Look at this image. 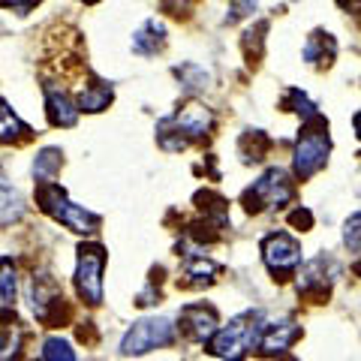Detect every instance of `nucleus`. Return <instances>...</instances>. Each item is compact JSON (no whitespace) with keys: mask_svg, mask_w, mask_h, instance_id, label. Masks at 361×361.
Returning <instances> with one entry per match:
<instances>
[{"mask_svg":"<svg viewBox=\"0 0 361 361\" xmlns=\"http://www.w3.org/2000/svg\"><path fill=\"white\" fill-rule=\"evenodd\" d=\"M265 325H268V319L262 310H247L241 316H235L229 325H220V329L211 334L205 349L217 358H241L250 353V349H259Z\"/></svg>","mask_w":361,"mask_h":361,"instance_id":"nucleus-1","label":"nucleus"},{"mask_svg":"<svg viewBox=\"0 0 361 361\" xmlns=\"http://www.w3.org/2000/svg\"><path fill=\"white\" fill-rule=\"evenodd\" d=\"M331 154V135H329V121L322 115H313L310 121H304L301 135L295 142V154H292V172L298 180L313 178L319 169L329 163Z\"/></svg>","mask_w":361,"mask_h":361,"instance_id":"nucleus-2","label":"nucleus"},{"mask_svg":"<svg viewBox=\"0 0 361 361\" xmlns=\"http://www.w3.org/2000/svg\"><path fill=\"white\" fill-rule=\"evenodd\" d=\"M37 202H39V208L49 214V217L63 223L66 229H73V232L90 235V232L99 229V217H97V214L87 211L85 205H75V202H70V196H66L63 190L54 184V180H39Z\"/></svg>","mask_w":361,"mask_h":361,"instance_id":"nucleus-3","label":"nucleus"},{"mask_svg":"<svg viewBox=\"0 0 361 361\" xmlns=\"http://www.w3.org/2000/svg\"><path fill=\"white\" fill-rule=\"evenodd\" d=\"M295 199V184L289 180V175L283 169H268L262 178H256L250 187L244 190V208L250 214H262V211H277V208H286L289 202Z\"/></svg>","mask_w":361,"mask_h":361,"instance_id":"nucleus-4","label":"nucleus"},{"mask_svg":"<svg viewBox=\"0 0 361 361\" xmlns=\"http://www.w3.org/2000/svg\"><path fill=\"white\" fill-rule=\"evenodd\" d=\"M103 268H106V250L99 244H82L78 247V265H75V292L78 298L90 307L103 304Z\"/></svg>","mask_w":361,"mask_h":361,"instance_id":"nucleus-5","label":"nucleus"},{"mask_svg":"<svg viewBox=\"0 0 361 361\" xmlns=\"http://www.w3.org/2000/svg\"><path fill=\"white\" fill-rule=\"evenodd\" d=\"M169 343H175V325L163 319V316H154V319L133 322V329L121 341V355H142Z\"/></svg>","mask_w":361,"mask_h":361,"instance_id":"nucleus-6","label":"nucleus"},{"mask_svg":"<svg viewBox=\"0 0 361 361\" xmlns=\"http://www.w3.org/2000/svg\"><path fill=\"white\" fill-rule=\"evenodd\" d=\"M262 262L277 280H286L301 265V244L289 232H271L262 238Z\"/></svg>","mask_w":361,"mask_h":361,"instance_id":"nucleus-7","label":"nucleus"},{"mask_svg":"<svg viewBox=\"0 0 361 361\" xmlns=\"http://www.w3.org/2000/svg\"><path fill=\"white\" fill-rule=\"evenodd\" d=\"M337 274H341V268H337L331 256L322 253V256L310 259V262L298 271V295L313 298V301H325Z\"/></svg>","mask_w":361,"mask_h":361,"instance_id":"nucleus-8","label":"nucleus"},{"mask_svg":"<svg viewBox=\"0 0 361 361\" xmlns=\"http://www.w3.org/2000/svg\"><path fill=\"white\" fill-rule=\"evenodd\" d=\"M178 329L187 341L193 343H208L211 334L220 329V316H217V307L211 304H184L180 307V316H178Z\"/></svg>","mask_w":361,"mask_h":361,"instance_id":"nucleus-9","label":"nucleus"},{"mask_svg":"<svg viewBox=\"0 0 361 361\" xmlns=\"http://www.w3.org/2000/svg\"><path fill=\"white\" fill-rule=\"evenodd\" d=\"M172 127L184 135V139H205V135L214 130V115L205 103H196V99H190L184 103L172 118H166Z\"/></svg>","mask_w":361,"mask_h":361,"instance_id":"nucleus-10","label":"nucleus"},{"mask_svg":"<svg viewBox=\"0 0 361 361\" xmlns=\"http://www.w3.org/2000/svg\"><path fill=\"white\" fill-rule=\"evenodd\" d=\"M45 111H49L51 127L70 130V127H75L78 111H82V109H78V103L70 97V90L58 87L54 82H45Z\"/></svg>","mask_w":361,"mask_h":361,"instance_id":"nucleus-11","label":"nucleus"},{"mask_svg":"<svg viewBox=\"0 0 361 361\" xmlns=\"http://www.w3.org/2000/svg\"><path fill=\"white\" fill-rule=\"evenodd\" d=\"M298 337H301V325L298 322H292V319L271 322L268 319L265 331H262V341H259V349H262L265 355H277V353H286Z\"/></svg>","mask_w":361,"mask_h":361,"instance_id":"nucleus-12","label":"nucleus"},{"mask_svg":"<svg viewBox=\"0 0 361 361\" xmlns=\"http://www.w3.org/2000/svg\"><path fill=\"white\" fill-rule=\"evenodd\" d=\"M166 49V27L163 21L148 18L145 25L133 33V51L142 54V58H154L157 51Z\"/></svg>","mask_w":361,"mask_h":361,"instance_id":"nucleus-13","label":"nucleus"},{"mask_svg":"<svg viewBox=\"0 0 361 361\" xmlns=\"http://www.w3.org/2000/svg\"><path fill=\"white\" fill-rule=\"evenodd\" d=\"M334 54H337V42L325 30H313L307 42H304V61L313 66H329L334 61Z\"/></svg>","mask_w":361,"mask_h":361,"instance_id":"nucleus-14","label":"nucleus"},{"mask_svg":"<svg viewBox=\"0 0 361 361\" xmlns=\"http://www.w3.org/2000/svg\"><path fill=\"white\" fill-rule=\"evenodd\" d=\"M21 217H25V199H21L18 190L9 184V178L4 175V169H0V223L13 226Z\"/></svg>","mask_w":361,"mask_h":361,"instance_id":"nucleus-15","label":"nucleus"},{"mask_svg":"<svg viewBox=\"0 0 361 361\" xmlns=\"http://www.w3.org/2000/svg\"><path fill=\"white\" fill-rule=\"evenodd\" d=\"M30 135L33 130L0 99V145H18V142H27Z\"/></svg>","mask_w":361,"mask_h":361,"instance_id":"nucleus-16","label":"nucleus"},{"mask_svg":"<svg viewBox=\"0 0 361 361\" xmlns=\"http://www.w3.org/2000/svg\"><path fill=\"white\" fill-rule=\"evenodd\" d=\"M111 97H115V90H111L109 82H103V78H94L82 94H78V109L82 111H103L109 109Z\"/></svg>","mask_w":361,"mask_h":361,"instance_id":"nucleus-17","label":"nucleus"},{"mask_svg":"<svg viewBox=\"0 0 361 361\" xmlns=\"http://www.w3.org/2000/svg\"><path fill=\"white\" fill-rule=\"evenodd\" d=\"M271 145H274V142H271L262 130H250V133L241 135V142H238V157H241L244 163H262L265 154L271 151Z\"/></svg>","mask_w":361,"mask_h":361,"instance_id":"nucleus-18","label":"nucleus"},{"mask_svg":"<svg viewBox=\"0 0 361 361\" xmlns=\"http://www.w3.org/2000/svg\"><path fill=\"white\" fill-rule=\"evenodd\" d=\"M18 292V277H16V262L9 256H0V307H13Z\"/></svg>","mask_w":361,"mask_h":361,"instance_id":"nucleus-19","label":"nucleus"},{"mask_svg":"<svg viewBox=\"0 0 361 361\" xmlns=\"http://www.w3.org/2000/svg\"><path fill=\"white\" fill-rule=\"evenodd\" d=\"M61 151L58 148H45V151H39L37 157H33V178L37 180H54L58 178V172H61Z\"/></svg>","mask_w":361,"mask_h":361,"instance_id":"nucleus-20","label":"nucleus"},{"mask_svg":"<svg viewBox=\"0 0 361 361\" xmlns=\"http://www.w3.org/2000/svg\"><path fill=\"white\" fill-rule=\"evenodd\" d=\"M175 75L180 78V85H184L187 90H205V87H208V82H211V75H208L205 70H202V66H196V63L178 66Z\"/></svg>","mask_w":361,"mask_h":361,"instance_id":"nucleus-21","label":"nucleus"},{"mask_svg":"<svg viewBox=\"0 0 361 361\" xmlns=\"http://www.w3.org/2000/svg\"><path fill=\"white\" fill-rule=\"evenodd\" d=\"M286 109L295 111L301 121H310L313 115H319V111H316V106L310 103V97L304 94V90H298V87H292L289 94H286Z\"/></svg>","mask_w":361,"mask_h":361,"instance_id":"nucleus-22","label":"nucleus"},{"mask_svg":"<svg viewBox=\"0 0 361 361\" xmlns=\"http://www.w3.org/2000/svg\"><path fill=\"white\" fill-rule=\"evenodd\" d=\"M39 358H45V361H58V358L73 361V358H75V353H73V346H70V343L61 341V337H49V341L42 343Z\"/></svg>","mask_w":361,"mask_h":361,"instance_id":"nucleus-23","label":"nucleus"},{"mask_svg":"<svg viewBox=\"0 0 361 361\" xmlns=\"http://www.w3.org/2000/svg\"><path fill=\"white\" fill-rule=\"evenodd\" d=\"M343 244H346L353 253H361V214H353V217L346 220Z\"/></svg>","mask_w":361,"mask_h":361,"instance_id":"nucleus-24","label":"nucleus"},{"mask_svg":"<svg viewBox=\"0 0 361 361\" xmlns=\"http://www.w3.org/2000/svg\"><path fill=\"white\" fill-rule=\"evenodd\" d=\"M289 223L295 226L298 232H310V229H313V214H310V208H301V205H298L295 211L289 214Z\"/></svg>","mask_w":361,"mask_h":361,"instance_id":"nucleus-25","label":"nucleus"},{"mask_svg":"<svg viewBox=\"0 0 361 361\" xmlns=\"http://www.w3.org/2000/svg\"><path fill=\"white\" fill-rule=\"evenodd\" d=\"M37 4L39 0H0V6L9 9V13H16V16H27Z\"/></svg>","mask_w":361,"mask_h":361,"instance_id":"nucleus-26","label":"nucleus"},{"mask_svg":"<svg viewBox=\"0 0 361 361\" xmlns=\"http://www.w3.org/2000/svg\"><path fill=\"white\" fill-rule=\"evenodd\" d=\"M353 130H355V135H358V139H361V111H358V115L353 118Z\"/></svg>","mask_w":361,"mask_h":361,"instance_id":"nucleus-27","label":"nucleus"},{"mask_svg":"<svg viewBox=\"0 0 361 361\" xmlns=\"http://www.w3.org/2000/svg\"><path fill=\"white\" fill-rule=\"evenodd\" d=\"M166 6H180V0H163Z\"/></svg>","mask_w":361,"mask_h":361,"instance_id":"nucleus-28","label":"nucleus"},{"mask_svg":"<svg viewBox=\"0 0 361 361\" xmlns=\"http://www.w3.org/2000/svg\"><path fill=\"white\" fill-rule=\"evenodd\" d=\"M82 4H97V0H82Z\"/></svg>","mask_w":361,"mask_h":361,"instance_id":"nucleus-29","label":"nucleus"}]
</instances>
